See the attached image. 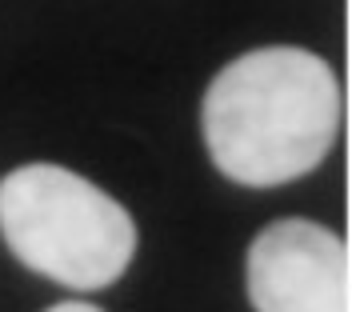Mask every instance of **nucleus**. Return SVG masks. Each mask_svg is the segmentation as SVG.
Instances as JSON below:
<instances>
[{"label": "nucleus", "mask_w": 352, "mask_h": 312, "mask_svg": "<svg viewBox=\"0 0 352 312\" xmlns=\"http://www.w3.org/2000/svg\"><path fill=\"white\" fill-rule=\"evenodd\" d=\"M344 120L340 80L324 56L296 45L252 48L212 76L200 104L208 156L244 188L308 177Z\"/></svg>", "instance_id": "nucleus-1"}, {"label": "nucleus", "mask_w": 352, "mask_h": 312, "mask_svg": "<svg viewBox=\"0 0 352 312\" xmlns=\"http://www.w3.org/2000/svg\"><path fill=\"white\" fill-rule=\"evenodd\" d=\"M48 312H100V309L88 304V300H65V304H52Z\"/></svg>", "instance_id": "nucleus-4"}, {"label": "nucleus", "mask_w": 352, "mask_h": 312, "mask_svg": "<svg viewBox=\"0 0 352 312\" xmlns=\"http://www.w3.org/2000/svg\"><path fill=\"white\" fill-rule=\"evenodd\" d=\"M0 236L21 265L76 292L120 280L136 256L129 208L60 164H21L0 180Z\"/></svg>", "instance_id": "nucleus-2"}, {"label": "nucleus", "mask_w": 352, "mask_h": 312, "mask_svg": "<svg viewBox=\"0 0 352 312\" xmlns=\"http://www.w3.org/2000/svg\"><path fill=\"white\" fill-rule=\"evenodd\" d=\"M244 285L256 312H349L344 241L316 221H272L252 236Z\"/></svg>", "instance_id": "nucleus-3"}]
</instances>
